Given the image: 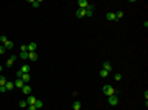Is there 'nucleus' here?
Wrapping results in <instances>:
<instances>
[{"mask_svg": "<svg viewBox=\"0 0 148 110\" xmlns=\"http://www.w3.org/2000/svg\"><path fill=\"white\" fill-rule=\"evenodd\" d=\"M102 92H104L107 97H110V95H115V89L112 87V86H104V87H102Z\"/></svg>", "mask_w": 148, "mask_h": 110, "instance_id": "1", "label": "nucleus"}, {"mask_svg": "<svg viewBox=\"0 0 148 110\" xmlns=\"http://www.w3.org/2000/svg\"><path fill=\"white\" fill-rule=\"evenodd\" d=\"M109 104L112 105V107L119 105V97H117V95H110V97H109Z\"/></svg>", "mask_w": 148, "mask_h": 110, "instance_id": "2", "label": "nucleus"}, {"mask_svg": "<svg viewBox=\"0 0 148 110\" xmlns=\"http://www.w3.org/2000/svg\"><path fill=\"white\" fill-rule=\"evenodd\" d=\"M36 100H38L36 97H33V95H27V107H28V105H35V104H36Z\"/></svg>", "mask_w": 148, "mask_h": 110, "instance_id": "3", "label": "nucleus"}, {"mask_svg": "<svg viewBox=\"0 0 148 110\" xmlns=\"http://www.w3.org/2000/svg\"><path fill=\"white\" fill-rule=\"evenodd\" d=\"M22 92L25 94V95H31V87H30L28 84H25V86L22 87Z\"/></svg>", "mask_w": 148, "mask_h": 110, "instance_id": "4", "label": "nucleus"}, {"mask_svg": "<svg viewBox=\"0 0 148 110\" xmlns=\"http://www.w3.org/2000/svg\"><path fill=\"white\" fill-rule=\"evenodd\" d=\"M92 12H94V5L89 3V5L86 7V17H92Z\"/></svg>", "mask_w": 148, "mask_h": 110, "instance_id": "5", "label": "nucleus"}, {"mask_svg": "<svg viewBox=\"0 0 148 110\" xmlns=\"http://www.w3.org/2000/svg\"><path fill=\"white\" fill-rule=\"evenodd\" d=\"M102 69H104V71H107V72H110V71H112V64H110L109 61H104V64H102Z\"/></svg>", "mask_w": 148, "mask_h": 110, "instance_id": "6", "label": "nucleus"}, {"mask_svg": "<svg viewBox=\"0 0 148 110\" xmlns=\"http://www.w3.org/2000/svg\"><path fill=\"white\" fill-rule=\"evenodd\" d=\"M77 5H79L81 10H86V7L89 5V2H87V0H79V2H77Z\"/></svg>", "mask_w": 148, "mask_h": 110, "instance_id": "7", "label": "nucleus"}, {"mask_svg": "<svg viewBox=\"0 0 148 110\" xmlns=\"http://www.w3.org/2000/svg\"><path fill=\"white\" fill-rule=\"evenodd\" d=\"M16 59H18V56H12V58H8V61H7V66H8V67H10V66H13Z\"/></svg>", "mask_w": 148, "mask_h": 110, "instance_id": "8", "label": "nucleus"}, {"mask_svg": "<svg viewBox=\"0 0 148 110\" xmlns=\"http://www.w3.org/2000/svg\"><path fill=\"white\" fill-rule=\"evenodd\" d=\"M27 46H28V53H33V51H36V48H38L36 43H30V44H27Z\"/></svg>", "mask_w": 148, "mask_h": 110, "instance_id": "9", "label": "nucleus"}, {"mask_svg": "<svg viewBox=\"0 0 148 110\" xmlns=\"http://www.w3.org/2000/svg\"><path fill=\"white\" fill-rule=\"evenodd\" d=\"M20 79H22L25 84H28L30 81H31V76H30V74H22V77H20Z\"/></svg>", "mask_w": 148, "mask_h": 110, "instance_id": "10", "label": "nucleus"}, {"mask_svg": "<svg viewBox=\"0 0 148 110\" xmlns=\"http://www.w3.org/2000/svg\"><path fill=\"white\" fill-rule=\"evenodd\" d=\"M105 18H107L109 22H115V12H109V13L105 15Z\"/></svg>", "mask_w": 148, "mask_h": 110, "instance_id": "11", "label": "nucleus"}, {"mask_svg": "<svg viewBox=\"0 0 148 110\" xmlns=\"http://www.w3.org/2000/svg\"><path fill=\"white\" fill-rule=\"evenodd\" d=\"M28 59H30V61H36V59H38V54H36V51H33V53H28Z\"/></svg>", "mask_w": 148, "mask_h": 110, "instance_id": "12", "label": "nucleus"}, {"mask_svg": "<svg viewBox=\"0 0 148 110\" xmlns=\"http://www.w3.org/2000/svg\"><path fill=\"white\" fill-rule=\"evenodd\" d=\"M13 87H15V84H13V82H10V81H7V82H5V89H7V92H8V90H13Z\"/></svg>", "mask_w": 148, "mask_h": 110, "instance_id": "13", "label": "nucleus"}, {"mask_svg": "<svg viewBox=\"0 0 148 110\" xmlns=\"http://www.w3.org/2000/svg\"><path fill=\"white\" fill-rule=\"evenodd\" d=\"M20 71H22V74H30V66L28 64H23Z\"/></svg>", "mask_w": 148, "mask_h": 110, "instance_id": "14", "label": "nucleus"}, {"mask_svg": "<svg viewBox=\"0 0 148 110\" xmlns=\"http://www.w3.org/2000/svg\"><path fill=\"white\" fill-rule=\"evenodd\" d=\"M13 84H15V87H18V89H22L23 86H25V82H23L22 79H16V81H15Z\"/></svg>", "mask_w": 148, "mask_h": 110, "instance_id": "15", "label": "nucleus"}, {"mask_svg": "<svg viewBox=\"0 0 148 110\" xmlns=\"http://www.w3.org/2000/svg\"><path fill=\"white\" fill-rule=\"evenodd\" d=\"M76 17H86V10H81V8H77Z\"/></svg>", "mask_w": 148, "mask_h": 110, "instance_id": "16", "label": "nucleus"}, {"mask_svg": "<svg viewBox=\"0 0 148 110\" xmlns=\"http://www.w3.org/2000/svg\"><path fill=\"white\" fill-rule=\"evenodd\" d=\"M72 109H74V110H81V102H79V100H76V102L72 104Z\"/></svg>", "mask_w": 148, "mask_h": 110, "instance_id": "17", "label": "nucleus"}, {"mask_svg": "<svg viewBox=\"0 0 148 110\" xmlns=\"http://www.w3.org/2000/svg\"><path fill=\"white\" fill-rule=\"evenodd\" d=\"M123 17V12L119 10V12H115V20H120V18Z\"/></svg>", "mask_w": 148, "mask_h": 110, "instance_id": "18", "label": "nucleus"}, {"mask_svg": "<svg viewBox=\"0 0 148 110\" xmlns=\"http://www.w3.org/2000/svg\"><path fill=\"white\" fill-rule=\"evenodd\" d=\"M40 5H41V2H40V0H33V2H31V7H33V8H38Z\"/></svg>", "mask_w": 148, "mask_h": 110, "instance_id": "19", "label": "nucleus"}, {"mask_svg": "<svg viewBox=\"0 0 148 110\" xmlns=\"http://www.w3.org/2000/svg\"><path fill=\"white\" fill-rule=\"evenodd\" d=\"M3 46H5V49H12V48H13V41H7Z\"/></svg>", "mask_w": 148, "mask_h": 110, "instance_id": "20", "label": "nucleus"}, {"mask_svg": "<svg viewBox=\"0 0 148 110\" xmlns=\"http://www.w3.org/2000/svg\"><path fill=\"white\" fill-rule=\"evenodd\" d=\"M35 107H36V109H43V102H41V100H36V104H35Z\"/></svg>", "mask_w": 148, "mask_h": 110, "instance_id": "21", "label": "nucleus"}, {"mask_svg": "<svg viewBox=\"0 0 148 110\" xmlns=\"http://www.w3.org/2000/svg\"><path fill=\"white\" fill-rule=\"evenodd\" d=\"M18 58H20V59H28V53H22V51H20V56H18Z\"/></svg>", "mask_w": 148, "mask_h": 110, "instance_id": "22", "label": "nucleus"}, {"mask_svg": "<svg viewBox=\"0 0 148 110\" xmlns=\"http://www.w3.org/2000/svg\"><path fill=\"white\" fill-rule=\"evenodd\" d=\"M5 82H7V77L0 76V87H2V86H5Z\"/></svg>", "mask_w": 148, "mask_h": 110, "instance_id": "23", "label": "nucleus"}, {"mask_svg": "<svg viewBox=\"0 0 148 110\" xmlns=\"http://www.w3.org/2000/svg\"><path fill=\"white\" fill-rule=\"evenodd\" d=\"M7 41H8V38H7V36H3V35H0V43H3V44H5Z\"/></svg>", "mask_w": 148, "mask_h": 110, "instance_id": "24", "label": "nucleus"}, {"mask_svg": "<svg viewBox=\"0 0 148 110\" xmlns=\"http://www.w3.org/2000/svg\"><path fill=\"white\" fill-rule=\"evenodd\" d=\"M20 51H22V53H28V46H27V44H22Z\"/></svg>", "mask_w": 148, "mask_h": 110, "instance_id": "25", "label": "nucleus"}, {"mask_svg": "<svg viewBox=\"0 0 148 110\" xmlns=\"http://www.w3.org/2000/svg\"><path fill=\"white\" fill-rule=\"evenodd\" d=\"M18 105H20V107H23V109H27V100H20V102H18Z\"/></svg>", "mask_w": 148, "mask_h": 110, "instance_id": "26", "label": "nucleus"}, {"mask_svg": "<svg viewBox=\"0 0 148 110\" xmlns=\"http://www.w3.org/2000/svg\"><path fill=\"white\" fill-rule=\"evenodd\" d=\"M114 77H115V81H117V82H119V81H122V74H119V72H117Z\"/></svg>", "mask_w": 148, "mask_h": 110, "instance_id": "27", "label": "nucleus"}, {"mask_svg": "<svg viewBox=\"0 0 148 110\" xmlns=\"http://www.w3.org/2000/svg\"><path fill=\"white\" fill-rule=\"evenodd\" d=\"M107 76H109V72L102 69V71H100V77H107Z\"/></svg>", "mask_w": 148, "mask_h": 110, "instance_id": "28", "label": "nucleus"}, {"mask_svg": "<svg viewBox=\"0 0 148 110\" xmlns=\"http://www.w3.org/2000/svg\"><path fill=\"white\" fill-rule=\"evenodd\" d=\"M27 110H38V109H36L35 105H28V107H27Z\"/></svg>", "mask_w": 148, "mask_h": 110, "instance_id": "29", "label": "nucleus"}, {"mask_svg": "<svg viewBox=\"0 0 148 110\" xmlns=\"http://www.w3.org/2000/svg\"><path fill=\"white\" fill-rule=\"evenodd\" d=\"M5 46H2V44H0V54H3V53H5Z\"/></svg>", "mask_w": 148, "mask_h": 110, "instance_id": "30", "label": "nucleus"}, {"mask_svg": "<svg viewBox=\"0 0 148 110\" xmlns=\"http://www.w3.org/2000/svg\"><path fill=\"white\" fill-rule=\"evenodd\" d=\"M0 92L3 94V92H7V89H5V86H2V87H0Z\"/></svg>", "mask_w": 148, "mask_h": 110, "instance_id": "31", "label": "nucleus"}, {"mask_svg": "<svg viewBox=\"0 0 148 110\" xmlns=\"http://www.w3.org/2000/svg\"><path fill=\"white\" fill-rule=\"evenodd\" d=\"M0 71H2V66H0Z\"/></svg>", "mask_w": 148, "mask_h": 110, "instance_id": "32", "label": "nucleus"}]
</instances>
